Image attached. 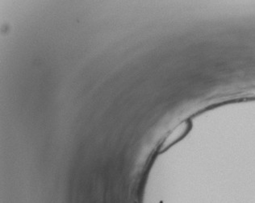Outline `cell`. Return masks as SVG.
I'll use <instances>...</instances> for the list:
<instances>
[{
	"mask_svg": "<svg viewBox=\"0 0 255 203\" xmlns=\"http://www.w3.org/2000/svg\"><path fill=\"white\" fill-rule=\"evenodd\" d=\"M190 128V123L188 121H184L183 123L178 125L175 128H174L171 132L166 136V139L162 143L161 150H166L169 147L171 146L174 143L179 141L184 135L187 134Z\"/></svg>",
	"mask_w": 255,
	"mask_h": 203,
	"instance_id": "obj_1",
	"label": "cell"
}]
</instances>
